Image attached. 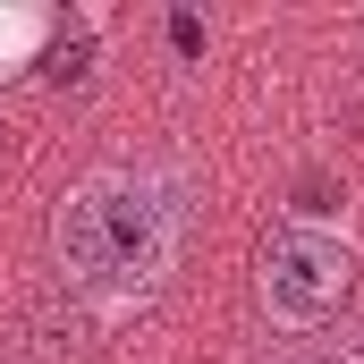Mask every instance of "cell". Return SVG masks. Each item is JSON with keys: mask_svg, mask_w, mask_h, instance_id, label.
Segmentation results:
<instances>
[{"mask_svg": "<svg viewBox=\"0 0 364 364\" xmlns=\"http://www.w3.org/2000/svg\"><path fill=\"white\" fill-rule=\"evenodd\" d=\"M178 229H186V195L170 170H144V161H110L60 195L51 212V255L60 279L102 305V314H127L144 305L170 263H178Z\"/></svg>", "mask_w": 364, "mask_h": 364, "instance_id": "cell-1", "label": "cell"}, {"mask_svg": "<svg viewBox=\"0 0 364 364\" xmlns=\"http://www.w3.org/2000/svg\"><path fill=\"white\" fill-rule=\"evenodd\" d=\"M348 279H356V246H348V229H331V220H279L272 237H263V314H272L279 331H314V322H331L339 314V296H348Z\"/></svg>", "mask_w": 364, "mask_h": 364, "instance_id": "cell-2", "label": "cell"}, {"mask_svg": "<svg viewBox=\"0 0 364 364\" xmlns=\"http://www.w3.org/2000/svg\"><path fill=\"white\" fill-rule=\"evenodd\" d=\"M305 364H364V322L331 331V339H314V356H305Z\"/></svg>", "mask_w": 364, "mask_h": 364, "instance_id": "cell-3", "label": "cell"}, {"mask_svg": "<svg viewBox=\"0 0 364 364\" xmlns=\"http://www.w3.org/2000/svg\"><path fill=\"white\" fill-rule=\"evenodd\" d=\"M34 43H43V17H0V68H17Z\"/></svg>", "mask_w": 364, "mask_h": 364, "instance_id": "cell-4", "label": "cell"}]
</instances>
